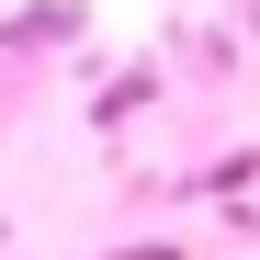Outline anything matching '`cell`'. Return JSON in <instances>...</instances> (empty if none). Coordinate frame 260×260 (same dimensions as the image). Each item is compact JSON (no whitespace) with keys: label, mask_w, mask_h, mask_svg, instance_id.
<instances>
[{"label":"cell","mask_w":260,"mask_h":260,"mask_svg":"<svg viewBox=\"0 0 260 260\" xmlns=\"http://www.w3.org/2000/svg\"><path fill=\"white\" fill-rule=\"evenodd\" d=\"M113 260H181V249H170V238H136V249H113Z\"/></svg>","instance_id":"1"}]
</instances>
